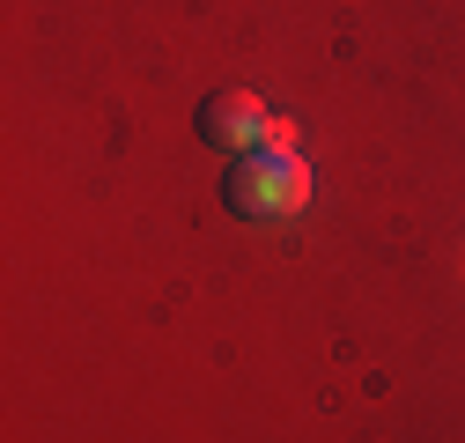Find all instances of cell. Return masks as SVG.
I'll return each instance as SVG.
<instances>
[{"label": "cell", "mask_w": 465, "mask_h": 443, "mask_svg": "<svg viewBox=\"0 0 465 443\" xmlns=\"http://www.w3.org/2000/svg\"><path fill=\"white\" fill-rule=\"evenodd\" d=\"M222 200L244 222H288L311 207V162L296 148H252L222 162Z\"/></svg>", "instance_id": "obj_1"}, {"label": "cell", "mask_w": 465, "mask_h": 443, "mask_svg": "<svg viewBox=\"0 0 465 443\" xmlns=\"http://www.w3.org/2000/svg\"><path fill=\"white\" fill-rule=\"evenodd\" d=\"M193 133L214 148V155H252V148H296V133H288V119H273V111L252 96V89H214L200 96L193 111Z\"/></svg>", "instance_id": "obj_2"}]
</instances>
